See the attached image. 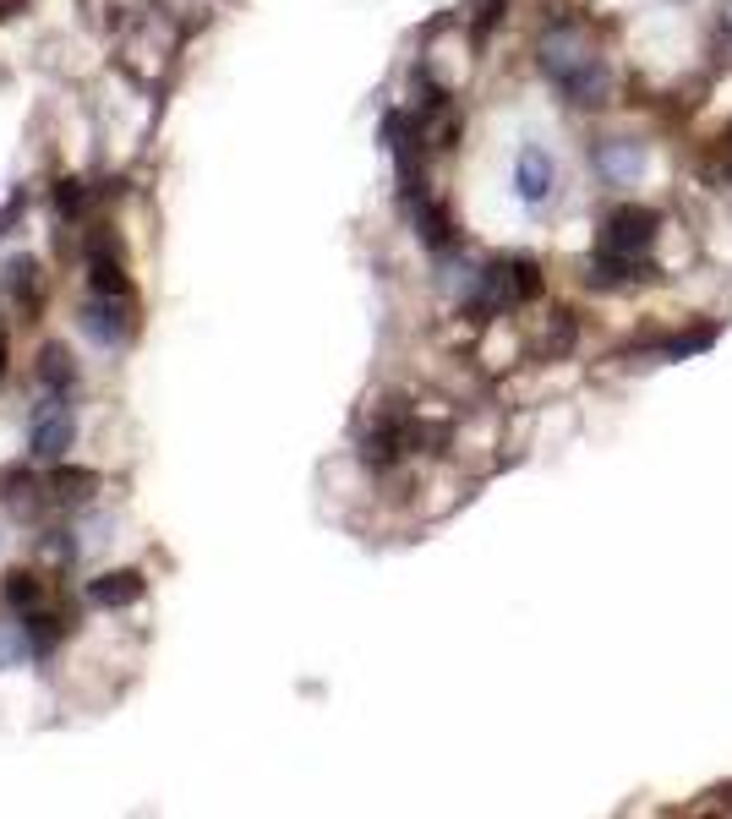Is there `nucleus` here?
Wrapping results in <instances>:
<instances>
[{"label": "nucleus", "instance_id": "obj_1", "mask_svg": "<svg viewBox=\"0 0 732 819\" xmlns=\"http://www.w3.org/2000/svg\"><path fill=\"white\" fill-rule=\"evenodd\" d=\"M535 61H541V71L558 82V93H563L569 104H580V110L606 104L612 71H606V61L596 56V44H591V33H585L580 22H552V28L535 39Z\"/></svg>", "mask_w": 732, "mask_h": 819}, {"label": "nucleus", "instance_id": "obj_20", "mask_svg": "<svg viewBox=\"0 0 732 819\" xmlns=\"http://www.w3.org/2000/svg\"><path fill=\"white\" fill-rule=\"evenodd\" d=\"M722 33H728V39H732V0H728V6H722Z\"/></svg>", "mask_w": 732, "mask_h": 819}, {"label": "nucleus", "instance_id": "obj_16", "mask_svg": "<svg viewBox=\"0 0 732 819\" xmlns=\"http://www.w3.org/2000/svg\"><path fill=\"white\" fill-rule=\"evenodd\" d=\"M22 656H33L28 629H22V623H0V667H17Z\"/></svg>", "mask_w": 732, "mask_h": 819}, {"label": "nucleus", "instance_id": "obj_19", "mask_svg": "<svg viewBox=\"0 0 732 819\" xmlns=\"http://www.w3.org/2000/svg\"><path fill=\"white\" fill-rule=\"evenodd\" d=\"M22 202H28V191H22V187H17L11 197H6V208H0V236H6V224H11L17 213H22Z\"/></svg>", "mask_w": 732, "mask_h": 819}, {"label": "nucleus", "instance_id": "obj_15", "mask_svg": "<svg viewBox=\"0 0 732 819\" xmlns=\"http://www.w3.org/2000/svg\"><path fill=\"white\" fill-rule=\"evenodd\" d=\"M39 382H44V393H67L71 382H77V367H71V356L61 344H44V356H39Z\"/></svg>", "mask_w": 732, "mask_h": 819}, {"label": "nucleus", "instance_id": "obj_13", "mask_svg": "<svg viewBox=\"0 0 732 819\" xmlns=\"http://www.w3.org/2000/svg\"><path fill=\"white\" fill-rule=\"evenodd\" d=\"M0 596H6V607H17V612H33V607H44V579H39L33 568H17V573H6Z\"/></svg>", "mask_w": 732, "mask_h": 819}, {"label": "nucleus", "instance_id": "obj_7", "mask_svg": "<svg viewBox=\"0 0 732 819\" xmlns=\"http://www.w3.org/2000/svg\"><path fill=\"white\" fill-rule=\"evenodd\" d=\"M88 284H93V296H132L121 247H116L110 236H99V241L88 247Z\"/></svg>", "mask_w": 732, "mask_h": 819}, {"label": "nucleus", "instance_id": "obj_14", "mask_svg": "<svg viewBox=\"0 0 732 819\" xmlns=\"http://www.w3.org/2000/svg\"><path fill=\"white\" fill-rule=\"evenodd\" d=\"M716 344V322H700V328H689V333H672L656 344V356L662 361H683V356H700V350H711Z\"/></svg>", "mask_w": 732, "mask_h": 819}, {"label": "nucleus", "instance_id": "obj_10", "mask_svg": "<svg viewBox=\"0 0 732 819\" xmlns=\"http://www.w3.org/2000/svg\"><path fill=\"white\" fill-rule=\"evenodd\" d=\"M0 498H6L11 513H22V519H33L44 503H56V498H50V481L39 487L28 470H6V476H0Z\"/></svg>", "mask_w": 732, "mask_h": 819}, {"label": "nucleus", "instance_id": "obj_6", "mask_svg": "<svg viewBox=\"0 0 732 819\" xmlns=\"http://www.w3.org/2000/svg\"><path fill=\"white\" fill-rule=\"evenodd\" d=\"M558 187V164H552V153L547 148H520V159H514V191H520V202L525 208H541L547 197Z\"/></svg>", "mask_w": 732, "mask_h": 819}, {"label": "nucleus", "instance_id": "obj_3", "mask_svg": "<svg viewBox=\"0 0 732 819\" xmlns=\"http://www.w3.org/2000/svg\"><path fill=\"white\" fill-rule=\"evenodd\" d=\"M656 236H662V213H656V208H640V202H629V208L606 213L596 247H601V252H618V257H634V262H645V252L656 247Z\"/></svg>", "mask_w": 732, "mask_h": 819}, {"label": "nucleus", "instance_id": "obj_12", "mask_svg": "<svg viewBox=\"0 0 732 819\" xmlns=\"http://www.w3.org/2000/svg\"><path fill=\"white\" fill-rule=\"evenodd\" d=\"M93 487H99V476H93V470H77L67 459L50 470V498H56V503H88Z\"/></svg>", "mask_w": 732, "mask_h": 819}, {"label": "nucleus", "instance_id": "obj_2", "mask_svg": "<svg viewBox=\"0 0 732 819\" xmlns=\"http://www.w3.org/2000/svg\"><path fill=\"white\" fill-rule=\"evenodd\" d=\"M77 442V410H71L67 393H44L33 410H28V453L39 465H61Z\"/></svg>", "mask_w": 732, "mask_h": 819}, {"label": "nucleus", "instance_id": "obj_4", "mask_svg": "<svg viewBox=\"0 0 732 819\" xmlns=\"http://www.w3.org/2000/svg\"><path fill=\"white\" fill-rule=\"evenodd\" d=\"M82 328H88V339L104 344V350L132 344L137 339V296H88Z\"/></svg>", "mask_w": 732, "mask_h": 819}, {"label": "nucleus", "instance_id": "obj_17", "mask_svg": "<svg viewBox=\"0 0 732 819\" xmlns=\"http://www.w3.org/2000/svg\"><path fill=\"white\" fill-rule=\"evenodd\" d=\"M56 208H61L67 219H82V213H88V187H82V181H56Z\"/></svg>", "mask_w": 732, "mask_h": 819}, {"label": "nucleus", "instance_id": "obj_5", "mask_svg": "<svg viewBox=\"0 0 732 819\" xmlns=\"http://www.w3.org/2000/svg\"><path fill=\"white\" fill-rule=\"evenodd\" d=\"M591 164H596V176L606 187H634L640 170H645V153H640V142H629V137H606V142L591 148Z\"/></svg>", "mask_w": 732, "mask_h": 819}, {"label": "nucleus", "instance_id": "obj_21", "mask_svg": "<svg viewBox=\"0 0 732 819\" xmlns=\"http://www.w3.org/2000/svg\"><path fill=\"white\" fill-rule=\"evenodd\" d=\"M0 378H6V333H0Z\"/></svg>", "mask_w": 732, "mask_h": 819}, {"label": "nucleus", "instance_id": "obj_18", "mask_svg": "<svg viewBox=\"0 0 732 819\" xmlns=\"http://www.w3.org/2000/svg\"><path fill=\"white\" fill-rule=\"evenodd\" d=\"M547 344H552V356H563V350L574 344V317H569V312H558V328L547 333Z\"/></svg>", "mask_w": 732, "mask_h": 819}, {"label": "nucleus", "instance_id": "obj_11", "mask_svg": "<svg viewBox=\"0 0 732 819\" xmlns=\"http://www.w3.org/2000/svg\"><path fill=\"white\" fill-rule=\"evenodd\" d=\"M410 219H415V236H421L432 252H449V247H454V224H449L443 202H432V197H415V202H410Z\"/></svg>", "mask_w": 732, "mask_h": 819}, {"label": "nucleus", "instance_id": "obj_8", "mask_svg": "<svg viewBox=\"0 0 732 819\" xmlns=\"http://www.w3.org/2000/svg\"><path fill=\"white\" fill-rule=\"evenodd\" d=\"M142 596H148V573H137V568H116V573L88 579V601H93V607H110V612L137 607Z\"/></svg>", "mask_w": 732, "mask_h": 819}, {"label": "nucleus", "instance_id": "obj_9", "mask_svg": "<svg viewBox=\"0 0 732 819\" xmlns=\"http://www.w3.org/2000/svg\"><path fill=\"white\" fill-rule=\"evenodd\" d=\"M0 284H6V296H11L22 312H39V301H44V273H39L33 257H11Z\"/></svg>", "mask_w": 732, "mask_h": 819}]
</instances>
